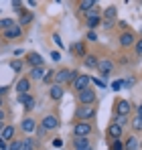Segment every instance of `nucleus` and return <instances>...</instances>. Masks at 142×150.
Listing matches in <instances>:
<instances>
[{"instance_id": "nucleus-1", "label": "nucleus", "mask_w": 142, "mask_h": 150, "mask_svg": "<svg viewBox=\"0 0 142 150\" xmlns=\"http://www.w3.org/2000/svg\"><path fill=\"white\" fill-rule=\"evenodd\" d=\"M75 77H77V71H73V69H59V71H55V83L57 85L73 83Z\"/></svg>"}, {"instance_id": "nucleus-2", "label": "nucleus", "mask_w": 142, "mask_h": 150, "mask_svg": "<svg viewBox=\"0 0 142 150\" xmlns=\"http://www.w3.org/2000/svg\"><path fill=\"white\" fill-rule=\"evenodd\" d=\"M94 114H95L94 105H79V108L75 110V118H77L79 122H87V120H92Z\"/></svg>"}, {"instance_id": "nucleus-3", "label": "nucleus", "mask_w": 142, "mask_h": 150, "mask_svg": "<svg viewBox=\"0 0 142 150\" xmlns=\"http://www.w3.org/2000/svg\"><path fill=\"white\" fill-rule=\"evenodd\" d=\"M89 83H92V77L85 73H77V77H75V81H73V89L79 93V91H83L85 87H89Z\"/></svg>"}, {"instance_id": "nucleus-4", "label": "nucleus", "mask_w": 142, "mask_h": 150, "mask_svg": "<svg viewBox=\"0 0 142 150\" xmlns=\"http://www.w3.org/2000/svg\"><path fill=\"white\" fill-rule=\"evenodd\" d=\"M77 98H79V103H81V105H94L95 91L92 89V87H85L83 91H79V93H77Z\"/></svg>"}, {"instance_id": "nucleus-5", "label": "nucleus", "mask_w": 142, "mask_h": 150, "mask_svg": "<svg viewBox=\"0 0 142 150\" xmlns=\"http://www.w3.org/2000/svg\"><path fill=\"white\" fill-rule=\"evenodd\" d=\"M112 69H114V63H112V61H110L108 57H106V59H99V61H97V71L104 75L106 79H108V75L112 73Z\"/></svg>"}, {"instance_id": "nucleus-6", "label": "nucleus", "mask_w": 142, "mask_h": 150, "mask_svg": "<svg viewBox=\"0 0 142 150\" xmlns=\"http://www.w3.org/2000/svg\"><path fill=\"white\" fill-rule=\"evenodd\" d=\"M73 134L75 136H89L92 134V124L89 122H77L73 126Z\"/></svg>"}, {"instance_id": "nucleus-7", "label": "nucleus", "mask_w": 142, "mask_h": 150, "mask_svg": "<svg viewBox=\"0 0 142 150\" xmlns=\"http://www.w3.org/2000/svg\"><path fill=\"white\" fill-rule=\"evenodd\" d=\"M130 112H132L130 101H126V100H118L116 101V116H126V118H128Z\"/></svg>"}, {"instance_id": "nucleus-8", "label": "nucleus", "mask_w": 142, "mask_h": 150, "mask_svg": "<svg viewBox=\"0 0 142 150\" xmlns=\"http://www.w3.org/2000/svg\"><path fill=\"white\" fill-rule=\"evenodd\" d=\"M134 43H136V37H134L130 30H122V35H120V45H122V47H134Z\"/></svg>"}, {"instance_id": "nucleus-9", "label": "nucleus", "mask_w": 142, "mask_h": 150, "mask_svg": "<svg viewBox=\"0 0 142 150\" xmlns=\"http://www.w3.org/2000/svg\"><path fill=\"white\" fill-rule=\"evenodd\" d=\"M16 101L23 103L26 110H33V108H35V98H33L31 93H18V96H16Z\"/></svg>"}, {"instance_id": "nucleus-10", "label": "nucleus", "mask_w": 142, "mask_h": 150, "mask_svg": "<svg viewBox=\"0 0 142 150\" xmlns=\"http://www.w3.org/2000/svg\"><path fill=\"white\" fill-rule=\"evenodd\" d=\"M41 126H43L45 130H55V128H59V118H57V116H53V114H51V116H45Z\"/></svg>"}, {"instance_id": "nucleus-11", "label": "nucleus", "mask_w": 142, "mask_h": 150, "mask_svg": "<svg viewBox=\"0 0 142 150\" xmlns=\"http://www.w3.org/2000/svg\"><path fill=\"white\" fill-rule=\"evenodd\" d=\"M63 93H65L63 85H57V83H53L51 89H49V96H51V100H53V101H59L61 98H63Z\"/></svg>"}, {"instance_id": "nucleus-12", "label": "nucleus", "mask_w": 142, "mask_h": 150, "mask_svg": "<svg viewBox=\"0 0 142 150\" xmlns=\"http://www.w3.org/2000/svg\"><path fill=\"white\" fill-rule=\"evenodd\" d=\"M14 126H4L2 128V132H0V140H4V142H12V138H14Z\"/></svg>"}, {"instance_id": "nucleus-13", "label": "nucleus", "mask_w": 142, "mask_h": 150, "mask_svg": "<svg viewBox=\"0 0 142 150\" xmlns=\"http://www.w3.org/2000/svg\"><path fill=\"white\" fill-rule=\"evenodd\" d=\"M14 89H16V93H28V89H31V79H28V77L18 79L16 85H14Z\"/></svg>"}, {"instance_id": "nucleus-14", "label": "nucleus", "mask_w": 142, "mask_h": 150, "mask_svg": "<svg viewBox=\"0 0 142 150\" xmlns=\"http://www.w3.org/2000/svg\"><path fill=\"white\" fill-rule=\"evenodd\" d=\"M73 146H75V150L87 148V146H92V140H89L87 136H75V138H73Z\"/></svg>"}, {"instance_id": "nucleus-15", "label": "nucleus", "mask_w": 142, "mask_h": 150, "mask_svg": "<svg viewBox=\"0 0 142 150\" xmlns=\"http://www.w3.org/2000/svg\"><path fill=\"white\" fill-rule=\"evenodd\" d=\"M21 35H23V28L18 25H14V26H10V28L4 30V37H6V39H18Z\"/></svg>"}, {"instance_id": "nucleus-16", "label": "nucleus", "mask_w": 142, "mask_h": 150, "mask_svg": "<svg viewBox=\"0 0 142 150\" xmlns=\"http://www.w3.org/2000/svg\"><path fill=\"white\" fill-rule=\"evenodd\" d=\"M21 128H23V132L31 134V132H35V130H37V122H35L33 118H24L23 124H21Z\"/></svg>"}, {"instance_id": "nucleus-17", "label": "nucleus", "mask_w": 142, "mask_h": 150, "mask_svg": "<svg viewBox=\"0 0 142 150\" xmlns=\"http://www.w3.org/2000/svg\"><path fill=\"white\" fill-rule=\"evenodd\" d=\"M26 61L33 65V67H43V57L39 53H28L26 55Z\"/></svg>"}, {"instance_id": "nucleus-18", "label": "nucleus", "mask_w": 142, "mask_h": 150, "mask_svg": "<svg viewBox=\"0 0 142 150\" xmlns=\"http://www.w3.org/2000/svg\"><path fill=\"white\" fill-rule=\"evenodd\" d=\"M122 134H124V130H122L120 126H116V124H112L110 128H108V136H110L112 140H120Z\"/></svg>"}, {"instance_id": "nucleus-19", "label": "nucleus", "mask_w": 142, "mask_h": 150, "mask_svg": "<svg viewBox=\"0 0 142 150\" xmlns=\"http://www.w3.org/2000/svg\"><path fill=\"white\" fill-rule=\"evenodd\" d=\"M124 150H138V138L136 136H128L126 144H124Z\"/></svg>"}, {"instance_id": "nucleus-20", "label": "nucleus", "mask_w": 142, "mask_h": 150, "mask_svg": "<svg viewBox=\"0 0 142 150\" xmlns=\"http://www.w3.org/2000/svg\"><path fill=\"white\" fill-rule=\"evenodd\" d=\"M43 77H45V67H33L28 73V79H43Z\"/></svg>"}, {"instance_id": "nucleus-21", "label": "nucleus", "mask_w": 142, "mask_h": 150, "mask_svg": "<svg viewBox=\"0 0 142 150\" xmlns=\"http://www.w3.org/2000/svg\"><path fill=\"white\" fill-rule=\"evenodd\" d=\"M97 57L95 55H85V59H83V65L87 67V69H94V67H97Z\"/></svg>"}, {"instance_id": "nucleus-22", "label": "nucleus", "mask_w": 142, "mask_h": 150, "mask_svg": "<svg viewBox=\"0 0 142 150\" xmlns=\"http://www.w3.org/2000/svg\"><path fill=\"white\" fill-rule=\"evenodd\" d=\"M116 12H118V8H116V6H108V8L104 10L106 21H114V18H116Z\"/></svg>"}, {"instance_id": "nucleus-23", "label": "nucleus", "mask_w": 142, "mask_h": 150, "mask_svg": "<svg viewBox=\"0 0 142 150\" xmlns=\"http://www.w3.org/2000/svg\"><path fill=\"white\" fill-rule=\"evenodd\" d=\"M71 51H73L75 55H81V57H85V55H87V53H85V45H83L81 41H79V43H75V45L71 47Z\"/></svg>"}, {"instance_id": "nucleus-24", "label": "nucleus", "mask_w": 142, "mask_h": 150, "mask_svg": "<svg viewBox=\"0 0 142 150\" xmlns=\"http://www.w3.org/2000/svg\"><path fill=\"white\" fill-rule=\"evenodd\" d=\"M94 6H95V2H94V0H81V2H79V8H81L83 12H87V10H92Z\"/></svg>"}, {"instance_id": "nucleus-25", "label": "nucleus", "mask_w": 142, "mask_h": 150, "mask_svg": "<svg viewBox=\"0 0 142 150\" xmlns=\"http://www.w3.org/2000/svg\"><path fill=\"white\" fill-rule=\"evenodd\" d=\"M16 23L12 21V18H2L0 21V30H6V28H10V26H14Z\"/></svg>"}, {"instance_id": "nucleus-26", "label": "nucleus", "mask_w": 142, "mask_h": 150, "mask_svg": "<svg viewBox=\"0 0 142 150\" xmlns=\"http://www.w3.org/2000/svg\"><path fill=\"white\" fill-rule=\"evenodd\" d=\"M114 124L120 126V128H124V126L128 124V118H126V116H114Z\"/></svg>"}, {"instance_id": "nucleus-27", "label": "nucleus", "mask_w": 142, "mask_h": 150, "mask_svg": "<svg viewBox=\"0 0 142 150\" xmlns=\"http://www.w3.org/2000/svg\"><path fill=\"white\" fill-rule=\"evenodd\" d=\"M97 25H99V16H89V18H87V26H89V30H94Z\"/></svg>"}, {"instance_id": "nucleus-28", "label": "nucleus", "mask_w": 142, "mask_h": 150, "mask_svg": "<svg viewBox=\"0 0 142 150\" xmlns=\"http://www.w3.org/2000/svg\"><path fill=\"white\" fill-rule=\"evenodd\" d=\"M23 150H35V142H33V138H24V140H23Z\"/></svg>"}, {"instance_id": "nucleus-29", "label": "nucleus", "mask_w": 142, "mask_h": 150, "mask_svg": "<svg viewBox=\"0 0 142 150\" xmlns=\"http://www.w3.org/2000/svg\"><path fill=\"white\" fill-rule=\"evenodd\" d=\"M10 69H12L14 73H18V71L23 69V61H18V59H16V61H10Z\"/></svg>"}, {"instance_id": "nucleus-30", "label": "nucleus", "mask_w": 142, "mask_h": 150, "mask_svg": "<svg viewBox=\"0 0 142 150\" xmlns=\"http://www.w3.org/2000/svg\"><path fill=\"white\" fill-rule=\"evenodd\" d=\"M132 128L138 132V130H142V116H136L134 120H132Z\"/></svg>"}, {"instance_id": "nucleus-31", "label": "nucleus", "mask_w": 142, "mask_h": 150, "mask_svg": "<svg viewBox=\"0 0 142 150\" xmlns=\"http://www.w3.org/2000/svg\"><path fill=\"white\" fill-rule=\"evenodd\" d=\"M33 21V14L31 12H23V16H21V23H18V26L21 25H26V23H31Z\"/></svg>"}, {"instance_id": "nucleus-32", "label": "nucleus", "mask_w": 142, "mask_h": 150, "mask_svg": "<svg viewBox=\"0 0 142 150\" xmlns=\"http://www.w3.org/2000/svg\"><path fill=\"white\" fill-rule=\"evenodd\" d=\"M8 150H23V142H18V140H12V142L8 144Z\"/></svg>"}, {"instance_id": "nucleus-33", "label": "nucleus", "mask_w": 142, "mask_h": 150, "mask_svg": "<svg viewBox=\"0 0 142 150\" xmlns=\"http://www.w3.org/2000/svg\"><path fill=\"white\" fill-rule=\"evenodd\" d=\"M55 79V71H45V77H43V81L45 83H51Z\"/></svg>"}, {"instance_id": "nucleus-34", "label": "nucleus", "mask_w": 142, "mask_h": 150, "mask_svg": "<svg viewBox=\"0 0 142 150\" xmlns=\"http://www.w3.org/2000/svg\"><path fill=\"white\" fill-rule=\"evenodd\" d=\"M85 41H92V43H94V41H97V35H95V30H89V33L85 35Z\"/></svg>"}, {"instance_id": "nucleus-35", "label": "nucleus", "mask_w": 142, "mask_h": 150, "mask_svg": "<svg viewBox=\"0 0 142 150\" xmlns=\"http://www.w3.org/2000/svg\"><path fill=\"white\" fill-rule=\"evenodd\" d=\"M112 150H124V144H122L120 140H114V142H112Z\"/></svg>"}, {"instance_id": "nucleus-36", "label": "nucleus", "mask_w": 142, "mask_h": 150, "mask_svg": "<svg viewBox=\"0 0 142 150\" xmlns=\"http://www.w3.org/2000/svg\"><path fill=\"white\" fill-rule=\"evenodd\" d=\"M134 51H136V55H142V39L134 43Z\"/></svg>"}, {"instance_id": "nucleus-37", "label": "nucleus", "mask_w": 142, "mask_h": 150, "mask_svg": "<svg viewBox=\"0 0 142 150\" xmlns=\"http://www.w3.org/2000/svg\"><path fill=\"white\" fill-rule=\"evenodd\" d=\"M53 43H55V45H59V49H61V47H63V41H61V37H59V35H57V33H55V35H53Z\"/></svg>"}, {"instance_id": "nucleus-38", "label": "nucleus", "mask_w": 142, "mask_h": 150, "mask_svg": "<svg viewBox=\"0 0 142 150\" xmlns=\"http://www.w3.org/2000/svg\"><path fill=\"white\" fill-rule=\"evenodd\" d=\"M112 89H114V91H120V89H122V79H118V81L112 83Z\"/></svg>"}, {"instance_id": "nucleus-39", "label": "nucleus", "mask_w": 142, "mask_h": 150, "mask_svg": "<svg viewBox=\"0 0 142 150\" xmlns=\"http://www.w3.org/2000/svg\"><path fill=\"white\" fill-rule=\"evenodd\" d=\"M92 83H94V85H97V87H106V83H104L102 79H95V77H92Z\"/></svg>"}, {"instance_id": "nucleus-40", "label": "nucleus", "mask_w": 142, "mask_h": 150, "mask_svg": "<svg viewBox=\"0 0 142 150\" xmlns=\"http://www.w3.org/2000/svg\"><path fill=\"white\" fill-rule=\"evenodd\" d=\"M51 59H53V61H59V59H61V53H59V51H53V53H51Z\"/></svg>"}, {"instance_id": "nucleus-41", "label": "nucleus", "mask_w": 142, "mask_h": 150, "mask_svg": "<svg viewBox=\"0 0 142 150\" xmlns=\"http://www.w3.org/2000/svg\"><path fill=\"white\" fill-rule=\"evenodd\" d=\"M37 134H39V136H41V138H43V136H45V134H47V130H45V128H43V126H37Z\"/></svg>"}, {"instance_id": "nucleus-42", "label": "nucleus", "mask_w": 142, "mask_h": 150, "mask_svg": "<svg viewBox=\"0 0 142 150\" xmlns=\"http://www.w3.org/2000/svg\"><path fill=\"white\" fill-rule=\"evenodd\" d=\"M53 146H55V148H61V146H63V140H61V138H55V140H53Z\"/></svg>"}, {"instance_id": "nucleus-43", "label": "nucleus", "mask_w": 142, "mask_h": 150, "mask_svg": "<svg viewBox=\"0 0 142 150\" xmlns=\"http://www.w3.org/2000/svg\"><path fill=\"white\" fill-rule=\"evenodd\" d=\"M85 14H87V18H89V16H97V8H92V10H87V12H85Z\"/></svg>"}, {"instance_id": "nucleus-44", "label": "nucleus", "mask_w": 142, "mask_h": 150, "mask_svg": "<svg viewBox=\"0 0 142 150\" xmlns=\"http://www.w3.org/2000/svg\"><path fill=\"white\" fill-rule=\"evenodd\" d=\"M104 26L106 28H112V26H116V25H114V21H104Z\"/></svg>"}, {"instance_id": "nucleus-45", "label": "nucleus", "mask_w": 142, "mask_h": 150, "mask_svg": "<svg viewBox=\"0 0 142 150\" xmlns=\"http://www.w3.org/2000/svg\"><path fill=\"white\" fill-rule=\"evenodd\" d=\"M12 6H14L16 10H21V6H23V2H18V0H14V2H12Z\"/></svg>"}, {"instance_id": "nucleus-46", "label": "nucleus", "mask_w": 142, "mask_h": 150, "mask_svg": "<svg viewBox=\"0 0 142 150\" xmlns=\"http://www.w3.org/2000/svg\"><path fill=\"white\" fill-rule=\"evenodd\" d=\"M0 150H8V146H6V142H4V140H0Z\"/></svg>"}, {"instance_id": "nucleus-47", "label": "nucleus", "mask_w": 142, "mask_h": 150, "mask_svg": "<svg viewBox=\"0 0 142 150\" xmlns=\"http://www.w3.org/2000/svg\"><path fill=\"white\" fill-rule=\"evenodd\" d=\"M118 25H120V26H122V28H124V30H128V23H124V21H120Z\"/></svg>"}, {"instance_id": "nucleus-48", "label": "nucleus", "mask_w": 142, "mask_h": 150, "mask_svg": "<svg viewBox=\"0 0 142 150\" xmlns=\"http://www.w3.org/2000/svg\"><path fill=\"white\" fill-rule=\"evenodd\" d=\"M4 118H6V112H4V110H2V108H0V122H2V120H4Z\"/></svg>"}, {"instance_id": "nucleus-49", "label": "nucleus", "mask_w": 142, "mask_h": 150, "mask_svg": "<svg viewBox=\"0 0 142 150\" xmlns=\"http://www.w3.org/2000/svg\"><path fill=\"white\" fill-rule=\"evenodd\" d=\"M6 89H8V87H0V96H2V93H6Z\"/></svg>"}, {"instance_id": "nucleus-50", "label": "nucleus", "mask_w": 142, "mask_h": 150, "mask_svg": "<svg viewBox=\"0 0 142 150\" xmlns=\"http://www.w3.org/2000/svg\"><path fill=\"white\" fill-rule=\"evenodd\" d=\"M138 116H142V105H138Z\"/></svg>"}, {"instance_id": "nucleus-51", "label": "nucleus", "mask_w": 142, "mask_h": 150, "mask_svg": "<svg viewBox=\"0 0 142 150\" xmlns=\"http://www.w3.org/2000/svg\"><path fill=\"white\" fill-rule=\"evenodd\" d=\"M81 150H94V146H87V148H81Z\"/></svg>"}, {"instance_id": "nucleus-52", "label": "nucleus", "mask_w": 142, "mask_h": 150, "mask_svg": "<svg viewBox=\"0 0 142 150\" xmlns=\"http://www.w3.org/2000/svg\"><path fill=\"white\" fill-rule=\"evenodd\" d=\"M2 128H4V124H2V122H0V132H2Z\"/></svg>"}, {"instance_id": "nucleus-53", "label": "nucleus", "mask_w": 142, "mask_h": 150, "mask_svg": "<svg viewBox=\"0 0 142 150\" xmlns=\"http://www.w3.org/2000/svg\"><path fill=\"white\" fill-rule=\"evenodd\" d=\"M0 108H2V98H0Z\"/></svg>"}, {"instance_id": "nucleus-54", "label": "nucleus", "mask_w": 142, "mask_h": 150, "mask_svg": "<svg viewBox=\"0 0 142 150\" xmlns=\"http://www.w3.org/2000/svg\"><path fill=\"white\" fill-rule=\"evenodd\" d=\"M59 150H61V148H59Z\"/></svg>"}]
</instances>
